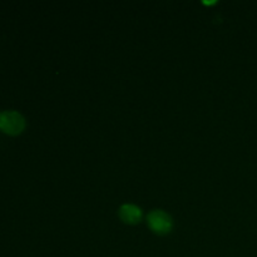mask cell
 <instances>
[{
  "instance_id": "cell-1",
  "label": "cell",
  "mask_w": 257,
  "mask_h": 257,
  "mask_svg": "<svg viewBox=\"0 0 257 257\" xmlns=\"http://www.w3.org/2000/svg\"><path fill=\"white\" fill-rule=\"evenodd\" d=\"M25 127V119L19 112L4 110L0 112V130L9 135H18Z\"/></svg>"
},
{
  "instance_id": "cell-2",
  "label": "cell",
  "mask_w": 257,
  "mask_h": 257,
  "mask_svg": "<svg viewBox=\"0 0 257 257\" xmlns=\"http://www.w3.org/2000/svg\"><path fill=\"white\" fill-rule=\"evenodd\" d=\"M148 223H150L151 228L160 235H165L172 230V220L163 211H152L148 215Z\"/></svg>"
},
{
  "instance_id": "cell-3",
  "label": "cell",
  "mask_w": 257,
  "mask_h": 257,
  "mask_svg": "<svg viewBox=\"0 0 257 257\" xmlns=\"http://www.w3.org/2000/svg\"><path fill=\"white\" fill-rule=\"evenodd\" d=\"M120 218L124 221L125 223H137L142 218V211L140 207L135 205H123L119 210Z\"/></svg>"
},
{
  "instance_id": "cell-4",
  "label": "cell",
  "mask_w": 257,
  "mask_h": 257,
  "mask_svg": "<svg viewBox=\"0 0 257 257\" xmlns=\"http://www.w3.org/2000/svg\"><path fill=\"white\" fill-rule=\"evenodd\" d=\"M203 4H206V5H211V4H215V2H203Z\"/></svg>"
}]
</instances>
